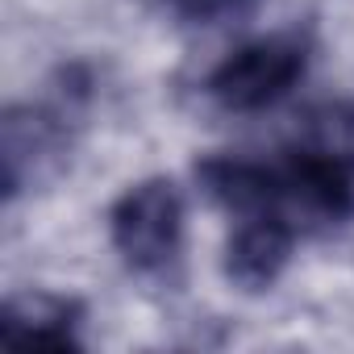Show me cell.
Listing matches in <instances>:
<instances>
[{
  "instance_id": "cell-5",
  "label": "cell",
  "mask_w": 354,
  "mask_h": 354,
  "mask_svg": "<svg viewBox=\"0 0 354 354\" xmlns=\"http://www.w3.org/2000/svg\"><path fill=\"white\" fill-rule=\"evenodd\" d=\"M63 113L38 104H13L0 125V154H5V196L13 201L26 184L38 180V171L59 158L63 150Z\"/></svg>"
},
{
  "instance_id": "cell-3",
  "label": "cell",
  "mask_w": 354,
  "mask_h": 354,
  "mask_svg": "<svg viewBox=\"0 0 354 354\" xmlns=\"http://www.w3.org/2000/svg\"><path fill=\"white\" fill-rule=\"evenodd\" d=\"M308 67V42L300 34H267L225 55L209 75V96L225 113H263L279 104Z\"/></svg>"
},
{
  "instance_id": "cell-7",
  "label": "cell",
  "mask_w": 354,
  "mask_h": 354,
  "mask_svg": "<svg viewBox=\"0 0 354 354\" xmlns=\"http://www.w3.org/2000/svg\"><path fill=\"white\" fill-rule=\"evenodd\" d=\"M80 325H84V304L71 296L55 292H26L13 296L0 317V337L9 346H59V350H80Z\"/></svg>"
},
{
  "instance_id": "cell-8",
  "label": "cell",
  "mask_w": 354,
  "mask_h": 354,
  "mask_svg": "<svg viewBox=\"0 0 354 354\" xmlns=\"http://www.w3.org/2000/svg\"><path fill=\"white\" fill-rule=\"evenodd\" d=\"M242 5H250V0H175V9H180V13L201 17V21H213V17L234 13V9H242Z\"/></svg>"
},
{
  "instance_id": "cell-2",
  "label": "cell",
  "mask_w": 354,
  "mask_h": 354,
  "mask_svg": "<svg viewBox=\"0 0 354 354\" xmlns=\"http://www.w3.org/2000/svg\"><path fill=\"white\" fill-rule=\"evenodd\" d=\"M117 254L138 275H162L184 246V196L171 180H142L109 213Z\"/></svg>"
},
{
  "instance_id": "cell-4",
  "label": "cell",
  "mask_w": 354,
  "mask_h": 354,
  "mask_svg": "<svg viewBox=\"0 0 354 354\" xmlns=\"http://www.w3.org/2000/svg\"><path fill=\"white\" fill-rule=\"evenodd\" d=\"M292 242H296V221L283 209L238 217L225 242V279L238 283L242 292L271 288L292 259Z\"/></svg>"
},
{
  "instance_id": "cell-1",
  "label": "cell",
  "mask_w": 354,
  "mask_h": 354,
  "mask_svg": "<svg viewBox=\"0 0 354 354\" xmlns=\"http://www.w3.org/2000/svg\"><path fill=\"white\" fill-rule=\"evenodd\" d=\"M279 196L288 217L300 213L321 225L354 217V113L321 109L308 117L304 133L275 162Z\"/></svg>"
},
{
  "instance_id": "cell-6",
  "label": "cell",
  "mask_w": 354,
  "mask_h": 354,
  "mask_svg": "<svg viewBox=\"0 0 354 354\" xmlns=\"http://www.w3.org/2000/svg\"><path fill=\"white\" fill-rule=\"evenodd\" d=\"M196 184L205 188V196L213 205H221L234 217L283 209L275 162H259V158H242V154H209L196 162Z\"/></svg>"
}]
</instances>
